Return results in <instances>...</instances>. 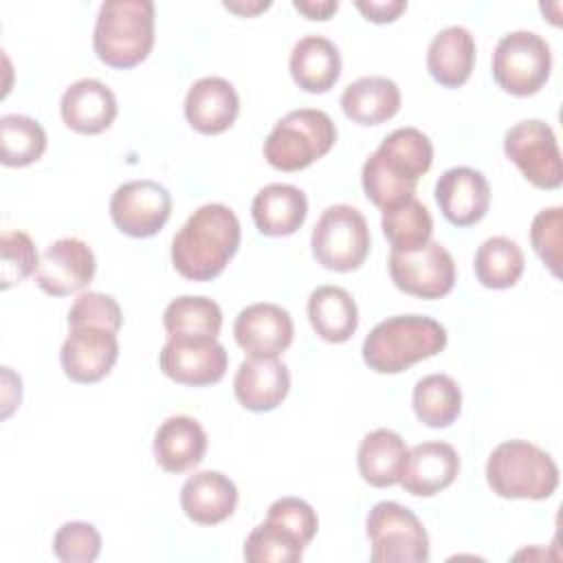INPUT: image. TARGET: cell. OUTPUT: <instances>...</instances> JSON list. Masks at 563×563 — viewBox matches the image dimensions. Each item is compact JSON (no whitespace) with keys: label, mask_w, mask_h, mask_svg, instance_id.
Segmentation results:
<instances>
[{"label":"cell","mask_w":563,"mask_h":563,"mask_svg":"<svg viewBox=\"0 0 563 563\" xmlns=\"http://www.w3.org/2000/svg\"><path fill=\"white\" fill-rule=\"evenodd\" d=\"M433 143L418 128H398L387 134L365 161L361 185L378 209L394 207L413 196L420 176L431 169Z\"/></svg>","instance_id":"6da1fadb"},{"label":"cell","mask_w":563,"mask_h":563,"mask_svg":"<svg viewBox=\"0 0 563 563\" xmlns=\"http://www.w3.org/2000/svg\"><path fill=\"white\" fill-rule=\"evenodd\" d=\"M240 246V220L227 205L198 207L172 240V264L185 279L218 277Z\"/></svg>","instance_id":"7a4b0ae2"},{"label":"cell","mask_w":563,"mask_h":563,"mask_svg":"<svg viewBox=\"0 0 563 563\" xmlns=\"http://www.w3.org/2000/svg\"><path fill=\"white\" fill-rule=\"evenodd\" d=\"M444 347L446 330L440 321L424 314H396L372 328L361 354L376 374H400Z\"/></svg>","instance_id":"3957f363"},{"label":"cell","mask_w":563,"mask_h":563,"mask_svg":"<svg viewBox=\"0 0 563 563\" xmlns=\"http://www.w3.org/2000/svg\"><path fill=\"white\" fill-rule=\"evenodd\" d=\"M92 46L97 57L110 68L139 66L154 46V2L110 0L99 7Z\"/></svg>","instance_id":"277c9868"},{"label":"cell","mask_w":563,"mask_h":563,"mask_svg":"<svg viewBox=\"0 0 563 563\" xmlns=\"http://www.w3.org/2000/svg\"><path fill=\"white\" fill-rule=\"evenodd\" d=\"M486 482L504 499H548L559 486V466L532 442L506 440L486 460Z\"/></svg>","instance_id":"5b68a950"},{"label":"cell","mask_w":563,"mask_h":563,"mask_svg":"<svg viewBox=\"0 0 563 563\" xmlns=\"http://www.w3.org/2000/svg\"><path fill=\"white\" fill-rule=\"evenodd\" d=\"M336 141V125L314 108H299L282 117L264 141V158L279 172H299L325 156Z\"/></svg>","instance_id":"8992f818"},{"label":"cell","mask_w":563,"mask_h":563,"mask_svg":"<svg viewBox=\"0 0 563 563\" xmlns=\"http://www.w3.org/2000/svg\"><path fill=\"white\" fill-rule=\"evenodd\" d=\"M369 242L367 220L352 205H330L323 209L310 235L314 260L334 273L356 271L369 253Z\"/></svg>","instance_id":"52a82bcc"},{"label":"cell","mask_w":563,"mask_h":563,"mask_svg":"<svg viewBox=\"0 0 563 563\" xmlns=\"http://www.w3.org/2000/svg\"><path fill=\"white\" fill-rule=\"evenodd\" d=\"M374 563L429 561V534L413 510L398 501H378L365 519Z\"/></svg>","instance_id":"ba28073f"},{"label":"cell","mask_w":563,"mask_h":563,"mask_svg":"<svg viewBox=\"0 0 563 563\" xmlns=\"http://www.w3.org/2000/svg\"><path fill=\"white\" fill-rule=\"evenodd\" d=\"M550 70V44L534 31L506 33L493 51V79L508 95H537L545 86Z\"/></svg>","instance_id":"9c48e42d"},{"label":"cell","mask_w":563,"mask_h":563,"mask_svg":"<svg viewBox=\"0 0 563 563\" xmlns=\"http://www.w3.org/2000/svg\"><path fill=\"white\" fill-rule=\"evenodd\" d=\"M504 154L517 165L523 178L537 189H559L563 183V165L556 136L541 119L515 123L504 134Z\"/></svg>","instance_id":"30bf717a"},{"label":"cell","mask_w":563,"mask_h":563,"mask_svg":"<svg viewBox=\"0 0 563 563\" xmlns=\"http://www.w3.org/2000/svg\"><path fill=\"white\" fill-rule=\"evenodd\" d=\"M389 277L394 286L420 299H440L453 290L455 262L440 242L389 253Z\"/></svg>","instance_id":"8fae6325"},{"label":"cell","mask_w":563,"mask_h":563,"mask_svg":"<svg viewBox=\"0 0 563 563\" xmlns=\"http://www.w3.org/2000/svg\"><path fill=\"white\" fill-rule=\"evenodd\" d=\"M172 213V194L156 180H130L114 189L110 218L130 238L156 235Z\"/></svg>","instance_id":"7c38bea8"},{"label":"cell","mask_w":563,"mask_h":563,"mask_svg":"<svg viewBox=\"0 0 563 563\" xmlns=\"http://www.w3.org/2000/svg\"><path fill=\"white\" fill-rule=\"evenodd\" d=\"M97 271L92 249L79 238H59L44 249L35 271V284L51 297L84 290Z\"/></svg>","instance_id":"4fadbf2b"},{"label":"cell","mask_w":563,"mask_h":563,"mask_svg":"<svg viewBox=\"0 0 563 563\" xmlns=\"http://www.w3.org/2000/svg\"><path fill=\"white\" fill-rule=\"evenodd\" d=\"M119 358L117 334L103 328L79 325L62 343L59 361L64 374L79 385L99 383L106 378Z\"/></svg>","instance_id":"5bb4252c"},{"label":"cell","mask_w":563,"mask_h":563,"mask_svg":"<svg viewBox=\"0 0 563 563\" xmlns=\"http://www.w3.org/2000/svg\"><path fill=\"white\" fill-rule=\"evenodd\" d=\"M158 365L167 378L187 387H205L222 380L229 354L216 339L176 341L167 339L158 354Z\"/></svg>","instance_id":"9a60e30c"},{"label":"cell","mask_w":563,"mask_h":563,"mask_svg":"<svg viewBox=\"0 0 563 563\" xmlns=\"http://www.w3.org/2000/svg\"><path fill=\"white\" fill-rule=\"evenodd\" d=\"M292 317L277 303H251L233 323L235 343L249 358H277L292 343Z\"/></svg>","instance_id":"2e32d148"},{"label":"cell","mask_w":563,"mask_h":563,"mask_svg":"<svg viewBox=\"0 0 563 563\" xmlns=\"http://www.w3.org/2000/svg\"><path fill=\"white\" fill-rule=\"evenodd\" d=\"M460 473V455L449 442L431 440L407 451L398 484L413 497H433Z\"/></svg>","instance_id":"e0dca14e"},{"label":"cell","mask_w":563,"mask_h":563,"mask_svg":"<svg viewBox=\"0 0 563 563\" xmlns=\"http://www.w3.org/2000/svg\"><path fill=\"white\" fill-rule=\"evenodd\" d=\"M435 202L451 224L471 227L490 207V185L473 167H451L435 180Z\"/></svg>","instance_id":"ac0fdd59"},{"label":"cell","mask_w":563,"mask_h":563,"mask_svg":"<svg viewBox=\"0 0 563 563\" xmlns=\"http://www.w3.org/2000/svg\"><path fill=\"white\" fill-rule=\"evenodd\" d=\"M240 114V97L231 81L202 77L194 81L185 97V119L200 134L227 132Z\"/></svg>","instance_id":"d6986e66"},{"label":"cell","mask_w":563,"mask_h":563,"mask_svg":"<svg viewBox=\"0 0 563 563\" xmlns=\"http://www.w3.org/2000/svg\"><path fill=\"white\" fill-rule=\"evenodd\" d=\"M290 389V372L279 358H246L233 376L238 402L255 413L273 411Z\"/></svg>","instance_id":"ffe728a7"},{"label":"cell","mask_w":563,"mask_h":563,"mask_svg":"<svg viewBox=\"0 0 563 563\" xmlns=\"http://www.w3.org/2000/svg\"><path fill=\"white\" fill-rule=\"evenodd\" d=\"M59 112L73 132L101 134L117 119V97L99 79H79L64 90Z\"/></svg>","instance_id":"44dd1931"},{"label":"cell","mask_w":563,"mask_h":563,"mask_svg":"<svg viewBox=\"0 0 563 563\" xmlns=\"http://www.w3.org/2000/svg\"><path fill=\"white\" fill-rule=\"evenodd\" d=\"M183 512L200 526H216L229 519L238 506L235 484L220 471H198L180 488Z\"/></svg>","instance_id":"7402d4cb"},{"label":"cell","mask_w":563,"mask_h":563,"mask_svg":"<svg viewBox=\"0 0 563 563\" xmlns=\"http://www.w3.org/2000/svg\"><path fill=\"white\" fill-rule=\"evenodd\" d=\"M251 216L262 235L286 238L306 222L308 198L295 185L273 183L255 194Z\"/></svg>","instance_id":"603a6c76"},{"label":"cell","mask_w":563,"mask_h":563,"mask_svg":"<svg viewBox=\"0 0 563 563\" xmlns=\"http://www.w3.org/2000/svg\"><path fill=\"white\" fill-rule=\"evenodd\" d=\"M156 464L167 473H185L198 466L207 453V433L191 416H172L154 433Z\"/></svg>","instance_id":"cb8c5ba5"},{"label":"cell","mask_w":563,"mask_h":563,"mask_svg":"<svg viewBox=\"0 0 563 563\" xmlns=\"http://www.w3.org/2000/svg\"><path fill=\"white\" fill-rule=\"evenodd\" d=\"M292 81L312 95L328 92L341 77V53L323 35L301 37L288 57Z\"/></svg>","instance_id":"d4e9b609"},{"label":"cell","mask_w":563,"mask_h":563,"mask_svg":"<svg viewBox=\"0 0 563 563\" xmlns=\"http://www.w3.org/2000/svg\"><path fill=\"white\" fill-rule=\"evenodd\" d=\"M475 40L464 26H446L433 35L427 51V70L444 88H460L475 66Z\"/></svg>","instance_id":"484cf974"},{"label":"cell","mask_w":563,"mask_h":563,"mask_svg":"<svg viewBox=\"0 0 563 563\" xmlns=\"http://www.w3.org/2000/svg\"><path fill=\"white\" fill-rule=\"evenodd\" d=\"M341 110L358 125H380L400 110V88L389 77H361L345 86Z\"/></svg>","instance_id":"4316f807"},{"label":"cell","mask_w":563,"mask_h":563,"mask_svg":"<svg viewBox=\"0 0 563 563\" xmlns=\"http://www.w3.org/2000/svg\"><path fill=\"white\" fill-rule=\"evenodd\" d=\"M312 330L328 343H345L358 328V308L341 286H319L308 297Z\"/></svg>","instance_id":"83f0119b"},{"label":"cell","mask_w":563,"mask_h":563,"mask_svg":"<svg viewBox=\"0 0 563 563\" xmlns=\"http://www.w3.org/2000/svg\"><path fill=\"white\" fill-rule=\"evenodd\" d=\"M167 339L176 341H209L220 334L222 310L202 295H183L167 303L163 312Z\"/></svg>","instance_id":"f1b7e54d"},{"label":"cell","mask_w":563,"mask_h":563,"mask_svg":"<svg viewBox=\"0 0 563 563\" xmlns=\"http://www.w3.org/2000/svg\"><path fill=\"white\" fill-rule=\"evenodd\" d=\"M405 440L391 429L369 431L356 453V466L361 477L374 488H387L398 484L400 468L407 455Z\"/></svg>","instance_id":"f546056e"},{"label":"cell","mask_w":563,"mask_h":563,"mask_svg":"<svg viewBox=\"0 0 563 563\" xmlns=\"http://www.w3.org/2000/svg\"><path fill=\"white\" fill-rule=\"evenodd\" d=\"M411 405L422 424L446 429L462 411V389L449 374H427L416 383Z\"/></svg>","instance_id":"4dcf8cb0"},{"label":"cell","mask_w":563,"mask_h":563,"mask_svg":"<svg viewBox=\"0 0 563 563\" xmlns=\"http://www.w3.org/2000/svg\"><path fill=\"white\" fill-rule=\"evenodd\" d=\"M526 260L521 246L506 238V235H493L484 240L475 253V277L484 288L504 290L512 288L521 273H523Z\"/></svg>","instance_id":"1f68e13d"},{"label":"cell","mask_w":563,"mask_h":563,"mask_svg":"<svg viewBox=\"0 0 563 563\" xmlns=\"http://www.w3.org/2000/svg\"><path fill=\"white\" fill-rule=\"evenodd\" d=\"M380 229L389 240L391 249L409 251L431 242L433 220L429 209L416 196H411L394 207L383 209Z\"/></svg>","instance_id":"d6a6232c"},{"label":"cell","mask_w":563,"mask_h":563,"mask_svg":"<svg viewBox=\"0 0 563 563\" xmlns=\"http://www.w3.org/2000/svg\"><path fill=\"white\" fill-rule=\"evenodd\" d=\"M46 150L44 128L26 114H4L0 119V163L26 167Z\"/></svg>","instance_id":"836d02e7"},{"label":"cell","mask_w":563,"mask_h":563,"mask_svg":"<svg viewBox=\"0 0 563 563\" xmlns=\"http://www.w3.org/2000/svg\"><path fill=\"white\" fill-rule=\"evenodd\" d=\"M303 548L306 545L299 543L290 532L264 519L246 537L244 559L249 563H297Z\"/></svg>","instance_id":"e575fe53"},{"label":"cell","mask_w":563,"mask_h":563,"mask_svg":"<svg viewBox=\"0 0 563 563\" xmlns=\"http://www.w3.org/2000/svg\"><path fill=\"white\" fill-rule=\"evenodd\" d=\"M0 279L2 288L24 282L37 271L40 257L33 240L24 231H4L0 238Z\"/></svg>","instance_id":"d590c367"},{"label":"cell","mask_w":563,"mask_h":563,"mask_svg":"<svg viewBox=\"0 0 563 563\" xmlns=\"http://www.w3.org/2000/svg\"><path fill=\"white\" fill-rule=\"evenodd\" d=\"M53 552L62 563H92L101 552V534L88 521H66L53 537Z\"/></svg>","instance_id":"8d00e7d4"},{"label":"cell","mask_w":563,"mask_h":563,"mask_svg":"<svg viewBox=\"0 0 563 563\" xmlns=\"http://www.w3.org/2000/svg\"><path fill=\"white\" fill-rule=\"evenodd\" d=\"M123 323L121 308L114 297L97 290L81 292L75 303L68 310V325L79 328V325H90V328H103L110 332H119Z\"/></svg>","instance_id":"74e56055"},{"label":"cell","mask_w":563,"mask_h":563,"mask_svg":"<svg viewBox=\"0 0 563 563\" xmlns=\"http://www.w3.org/2000/svg\"><path fill=\"white\" fill-rule=\"evenodd\" d=\"M266 521L290 532L299 543L308 545L319 528L314 508L299 497H279L268 506Z\"/></svg>","instance_id":"f35d334b"},{"label":"cell","mask_w":563,"mask_h":563,"mask_svg":"<svg viewBox=\"0 0 563 563\" xmlns=\"http://www.w3.org/2000/svg\"><path fill=\"white\" fill-rule=\"evenodd\" d=\"M561 227H563L561 207H550L539 211L530 227L532 249L554 277H559V264H561Z\"/></svg>","instance_id":"ab89813d"},{"label":"cell","mask_w":563,"mask_h":563,"mask_svg":"<svg viewBox=\"0 0 563 563\" xmlns=\"http://www.w3.org/2000/svg\"><path fill=\"white\" fill-rule=\"evenodd\" d=\"M356 9L365 15L367 22L374 24H387L394 22L405 9V0H387V2H356Z\"/></svg>","instance_id":"60d3db41"},{"label":"cell","mask_w":563,"mask_h":563,"mask_svg":"<svg viewBox=\"0 0 563 563\" xmlns=\"http://www.w3.org/2000/svg\"><path fill=\"white\" fill-rule=\"evenodd\" d=\"M292 7L299 13H303L308 20H321L323 22V20H330L332 13H336L339 2L336 0H319V2H314V0H295Z\"/></svg>","instance_id":"b9f144b4"}]
</instances>
